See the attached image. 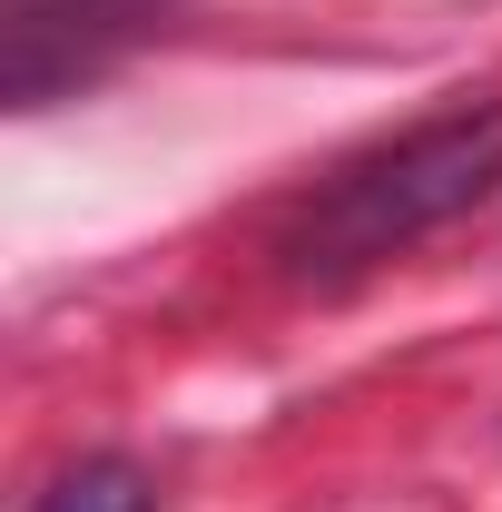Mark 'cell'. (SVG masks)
Returning a JSON list of instances; mask_svg holds the SVG:
<instances>
[{"label":"cell","mask_w":502,"mask_h":512,"mask_svg":"<svg viewBox=\"0 0 502 512\" xmlns=\"http://www.w3.org/2000/svg\"><path fill=\"white\" fill-rule=\"evenodd\" d=\"M493 197H502V99L434 109L404 138L325 168L296 197V217L276 227V276L286 286H355V276L414 256L424 237H443L453 217H473Z\"/></svg>","instance_id":"obj_1"},{"label":"cell","mask_w":502,"mask_h":512,"mask_svg":"<svg viewBox=\"0 0 502 512\" xmlns=\"http://www.w3.org/2000/svg\"><path fill=\"white\" fill-rule=\"evenodd\" d=\"M178 0H0V99L50 109L99 89L128 50H148Z\"/></svg>","instance_id":"obj_2"},{"label":"cell","mask_w":502,"mask_h":512,"mask_svg":"<svg viewBox=\"0 0 502 512\" xmlns=\"http://www.w3.org/2000/svg\"><path fill=\"white\" fill-rule=\"evenodd\" d=\"M30 512H158V483H148L128 453H79V463H60V473L40 483Z\"/></svg>","instance_id":"obj_3"}]
</instances>
